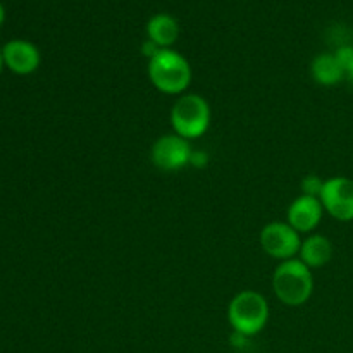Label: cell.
Here are the masks:
<instances>
[{
	"label": "cell",
	"mask_w": 353,
	"mask_h": 353,
	"mask_svg": "<svg viewBox=\"0 0 353 353\" xmlns=\"http://www.w3.org/2000/svg\"><path fill=\"white\" fill-rule=\"evenodd\" d=\"M272 288L279 302L288 307H300L312 296V272L300 259L283 261L272 274Z\"/></svg>",
	"instance_id": "cell-1"
},
{
	"label": "cell",
	"mask_w": 353,
	"mask_h": 353,
	"mask_svg": "<svg viewBox=\"0 0 353 353\" xmlns=\"http://www.w3.org/2000/svg\"><path fill=\"white\" fill-rule=\"evenodd\" d=\"M148 78L150 83L162 93L179 95L186 92L192 81V68L179 52L162 48L157 55L148 61Z\"/></svg>",
	"instance_id": "cell-2"
},
{
	"label": "cell",
	"mask_w": 353,
	"mask_h": 353,
	"mask_svg": "<svg viewBox=\"0 0 353 353\" xmlns=\"http://www.w3.org/2000/svg\"><path fill=\"white\" fill-rule=\"evenodd\" d=\"M228 321L234 333L252 338L261 333L269 321V303L264 295L245 290L238 293L228 307Z\"/></svg>",
	"instance_id": "cell-3"
},
{
	"label": "cell",
	"mask_w": 353,
	"mask_h": 353,
	"mask_svg": "<svg viewBox=\"0 0 353 353\" xmlns=\"http://www.w3.org/2000/svg\"><path fill=\"white\" fill-rule=\"evenodd\" d=\"M171 124L176 134L193 140L209 130L210 107L203 97L196 93L181 95L171 110Z\"/></svg>",
	"instance_id": "cell-4"
},
{
	"label": "cell",
	"mask_w": 353,
	"mask_h": 353,
	"mask_svg": "<svg viewBox=\"0 0 353 353\" xmlns=\"http://www.w3.org/2000/svg\"><path fill=\"white\" fill-rule=\"evenodd\" d=\"M261 247L269 257L288 261L299 254L302 240L288 223H271L261 231Z\"/></svg>",
	"instance_id": "cell-5"
},
{
	"label": "cell",
	"mask_w": 353,
	"mask_h": 353,
	"mask_svg": "<svg viewBox=\"0 0 353 353\" xmlns=\"http://www.w3.org/2000/svg\"><path fill=\"white\" fill-rule=\"evenodd\" d=\"M319 200L331 217L343 223L353 221V181L350 178L336 176L324 181Z\"/></svg>",
	"instance_id": "cell-6"
},
{
	"label": "cell",
	"mask_w": 353,
	"mask_h": 353,
	"mask_svg": "<svg viewBox=\"0 0 353 353\" xmlns=\"http://www.w3.org/2000/svg\"><path fill=\"white\" fill-rule=\"evenodd\" d=\"M192 147L188 140L179 134H164L159 138L152 147V162L161 171H178L190 164L192 159Z\"/></svg>",
	"instance_id": "cell-7"
},
{
	"label": "cell",
	"mask_w": 353,
	"mask_h": 353,
	"mask_svg": "<svg viewBox=\"0 0 353 353\" xmlns=\"http://www.w3.org/2000/svg\"><path fill=\"white\" fill-rule=\"evenodd\" d=\"M3 65L14 74L28 76L40 68L41 55L37 45L28 40H9L2 47Z\"/></svg>",
	"instance_id": "cell-8"
},
{
	"label": "cell",
	"mask_w": 353,
	"mask_h": 353,
	"mask_svg": "<svg viewBox=\"0 0 353 353\" xmlns=\"http://www.w3.org/2000/svg\"><path fill=\"white\" fill-rule=\"evenodd\" d=\"M324 207L319 199L309 195H302L293 200L288 207V224L299 233H310L319 226L323 219Z\"/></svg>",
	"instance_id": "cell-9"
},
{
	"label": "cell",
	"mask_w": 353,
	"mask_h": 353,
	"mask_svg": "<svg viewBox=\"0 0 353 353\" xmlns=\"http://www.w3.org/2000/svg\"><path fill=\"white\" fill-rule=\"evenodd\" d=\"M300 261L309 269L324 268L333 257V245L323 234H310L302 241L300 247Z\"/></svg>",
	"instance_id": "cell-10"
},
{
	"label": "cell",
	"mask_w": 353,
	"mask_h": 353,
	"mask_svg": "<svg viewBox=\"0 0 353 353\" xmlns=\"http://www.w3.org/2000/svg\"><path fill=\"white\" fill-rule=\"evenodd\" d=\"M147 34L148 40H152L161 48H169L178 40L179 24L169 14H155L147 23Z\"/></svg>",
	"instance_id": "cell-11"
},
{
	"label": "cell",
	"mask_w": 353,
	"mask_h": 353,
	"mask_svg": "<svg viewBox=\"0 0 353 353\" xmlns=\"http://www.w3.org/2000/svg\"><path fill=\"white\" fill-rule=\"evenodd\" d=\"M310 72L316 83L323 86H334L345 78V71L334 54H319L312 61Z\"/></svg>",
	"instance_id": "cell-12"
},
{
	"label": "cell",
	"mask_w": 353,
	"mask_h": 353,
	"mask_svg": "<svg viewBox=\"0 0 353 353\" xmlns=\"http://www.w3.org/2000/svg\"><path fill=\"white\" fill-rule=\"evenodd\" d=\"M323 188H324V181L319 178V176H307V178L302 179L303 195L316 196V199H319Z\"/></svg>",
	"instance_id": "cell-13"
},
{
	"label": "cell",
	"mask_w": 353,
	"mask_h": 353,
	"mask_svg": "<svg viewBox=\"0 0 353 353\" xmlns=\"http://www.w3.org/2000/svg\"><path fill=\"white\" fill-rule=\"evenodd\" d=\"M334 55H336L338 62L341 64V68H343L345 74H348L353 71V47L350 45H345V47H340L336 52H334Z\"/></svg>",
	"instance_id": "cell-14"
},
{
	"label": "cell",
	"mask_w": 353,
	"mask_h": 353,
	"mask_svg": "<svg viewBox=\"0 0 353 353\" xmlns=\"http://www.w3.org/2000/svg\"><path fill=\"white\" fill-rule=\"evenodd\" d=\"M161 50H162V48L159 47V45H155L152 40L143 41V45H141V54H143L145 57L148 59V61H150V59L154 57V55H157Z\"/></svg>",
	"instance_id": "cell-15"
},
{
	"label": "cell",
	"mask_w": 353,
	"mask_h": 353,
	"mask_svg": "<svg viewBox=\"0 0 353 353\" xmlns=\"http://www.w3.org/2000/svg\"><path fill=\"white\" fill-rule=\"evenodd\" d=\"M190 164L196 165V168H203V165L207 164V155L203 154V152L193 150L192 159H190Z\"/></svg>",
	"instance_id": "cell-16"
},
{
	"label": "cell",
	"mask_w": 353,
	"mask_h": 353,
	"mask_svg": "<svg viewBox=\"0 0 353 353\" xmlns=\"http://www.w3.org/2000/svg\"><path fill=\"white\" fill-rule=\"evenodd\" d=\"M3 21H6V7H3L2 2H0V26L3 24Z\"/></svg>",
	"instance_id": "cell-17"
},
{
	"label": "cell",
	"mask_w": 353,
	"mask_h": 353,
	"mask_svg": "<svg viewBox=\"0 0 353 353\" xmlns=\"http://www.w3.org/2000/svg\"><path fill=\"white\" fill-rule=\"evenodd\" d=\"M3 69V57H2V47H0V72Z\"/></svg>",
	"instance_id": "cell-18"
},
{
	"label": "cell",
	"mask_w": 353,
	"mask_h": 353,
	"mask_svg": "<svg viewBox=\"0 0 353 353\" xmlns=\"http://www.w3.org/2000/svg\"><path fill=\"white\" fill-rule=\"evenodd\" d=\"M348 79H350V81H352V85H353V71L350 72V74H348Z\"/></svg>",
	"instance_id": "cell-19"
}]
</instances>
